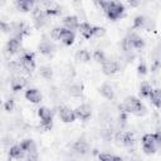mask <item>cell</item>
<instances>
[{"instance_id":"cell-1","label":"cell","mask_w":161,"mask_h":161,"mask_svg":"<svg viewBox=\"0 0 161 161\" xmlns=\"http://www.w3.org/2000/svg\"><path fill=\"white\" fill-rule=\"evenodd\" d=\"M97 4L104 10V13L111 20L121 18L125 11V5L118 1H98Z\"/></svg>"},{"instance_id":"cell-2","label":"cell","mask_w":161,"mask_h":161,"mask_svg":"<svg viewBox=\"0 0 161 161\" xmlns=\"http://www.w3.org/2000/svg\"><path fill=\"white\" fill-rule=\"evenodd\" d=\"M119 108L122 111H125V112H131V113H135L137 116H141V114H143L146 112V108L143 107L142 102L138 98L133 97V96L126 97L123 103L119 106Z\"/></svg>"},{"instance_id":"cell-3","label":"cell","mask_w":161,"mask_h":161,"mask_svg":"<svg viewBox=\"0 0 161 161\" xmlns=\"http://www.w3.org/2000/svg\"><path fill=\"white\" fill-rule=\"evenodd\" d=\"M23 70L26 73H31V70L35 68V60H34V54L30 52H24L19 59Z\"/></svg>"},{"instance_id":"cell-4","label":"cell","mask_w":161,"mask_h":161,"mask_svg":"<svg viewBox=\"0 0 161 161\" xmlns=\"http://www.w3.org/2000/svg\"><path fill=\"white\" fill-rule=\"evenodd\" d=\"M156 137H155V133H146L143 137H142V147H143V151L146 153H153L156 151Z\"/></svg>"},{"instance_id":"cell-5","label":"cell","mask_w":161,"mask_h":161,"mask_svg":"<svg viewBox=\"0 0 161 161\" xmlns=\"http://www.w3.org/2000/svg\"><path fill=\"white\" fill-rule=\"evenodd\" d=\"M38 116L42 119V126L45 130L52 128V111L48 107H40L38 109Z\"/></svg>"},{"instance_id":"cell-6","label":"cell","mask_w":161,"mask_h":161,"mask_svg":"<svg viewBox=\"0 0 161 161\" xmlns=\"http://www.w3.org/2000/svg\"><path fill=\"white\" fill-rule=\"evenodd\" d=\"M118 69H119V65H118V63H117L114 59L106 58V60L102 63V70H103V73L107 74V75L114 74Z\"/></svg>"},{"instance_id":"cell-7","label":"cell","mask_w":161,"mask_h":161,"mask_svg":"<svg viewBox=\"0 0 161 161\" xmlns=\"http://www.w3.org/2000/svg\"><path fill=\"white\" fill-rule=\"evenodd\" d=\"M59 117L63 122H73L75 119V112L73 109H70L67 106H63L59 108Z\"/></svg>"},{"instance_id":"cell-8","label":"cell","mask_w":161,"mask_h":161,"mask_svg":"<svg viewBox=\"0 0 161 161\" xmlns=\"http://www.w3.org/2000/svg\"><path fill=\"white\" fill-rule=\"evenodd\" d=\"M74 112H75V116H77L78 118L86 121V119H88V118L91 117V114H92V108H91L88 104H80V106H78V107L74 109Z\"/></svg>"},{"instance_id":"cell-9","label":"cell","mask_w":161,"mask_h":161,"mask_svg":"<svg viewBox=\"0 0 161 161\" xmlns=\"http://www.w3.org/2000/svg\"><path fill=\"white\" fill-rule=\"evenodd\" d=\"M116 141L121 142L125 146H131L133 145V135L131 132H118L116 135Z\"/></svg>"},{"instance_id":"cell-10","label":"cell","mask_w":161,"mask_h":161,"mask_svg":"<svg viewBox=\"0 0 161 161\" xmlns=\"http://www.w3.org/2000/svg\"><path fill=\"white\" fill-rule=\"evenodd\" d=\"M44 5V11L47 13V15H58L62 13L60 10V6L57 4V3H53V1H45L43 3Z\"/></svg>"},{"instance_id":"cell-11","label":"cell","mask_w":161,"mask_h":161,"mask_svg":"<svg viewBox=\"0 0 161 161\" xmlns=\"http://www.w3.org/2000/svg\"><path fill=\"white\" fill-rule=\"evenodd\" d=\"M25 84H26V80H25V78L21 77V75H14V77L11 78V80H10V87H11V89L15 91V92L23 89Z\"/></svg>"},{"instance_id":"cell-12","label":"cell","mask_w":161,"mask_h":161,"mask_svg":"<svg viewBox=\"0 0 161 161\" xmlns=\"http://www.w3.org/2000/svg\"><path fill=\"white\" fill-rule=\"evenodd\" d=\"M25 98L31 103H39L42 101V94L36 88H29L25 92Z\"/></svg>"},{"instance_id":"cell-13","label":"cell","mask_w":161,"mask_h":161,"mask_svg":"<svg viewBox=\"0 0 161 161\" xmlns=\"http://www.w3.org/2000/svg\"><path fill=\"white\" fill-rule=\"evenodd\" d=\"M21 38H18V36H13V38H10L9 39V42H8V44H6V50H8V53H10V54H14V53H16L19 49H20V40Z\"/></svg>"},{"instance_id":"cell-14","label":"cell","mask_w":161,"mask_h":161,"mask_svg":"<svg viewBox=\"0 0 161 161\" xmlns=\"http://www.w3.org/2000/svg\"><path fill=\"white\" fill-rule=\"evenodd\" d=\"M73 150L77 152V153H80V155H86L88 151H89V145L87 141L84 140H78L73 143Z\"/></svg>"},{"instance_id":"cell-15","label":"cell","mask_w":161,"mask_h":161,"mask_svg":"<svg viewBox=\"0 0 161 161\" xmlns=\"http://www.w3.org/2000/svg\"><path fill=\"white\" fill-rule=\"evenodd\" d=\"M127 38L130 39V42H131L133 49H142V48L145 47V42H143V39H142L138 34H136V33H131V34H128Z\"/></svg>"},{"instance_id":"cell-16","label":"cell","mask_w":161,"mask_h":161,"mask_svg":"<svg viewBox=\"0 0 161 161\" xmlns=\"http://www.w3.org/2000/svg\"><path fill=\"white\" fill-rule=\"evenodd\" d=\"M63 24L65 26V29L68 30H73L75 28H79V23H78V18L74 15H68L63 19Z\"/></svg>"},{"instance_id":"cell-17","label":"cell","mask_w":161,"mask_h":161,"mask_svg":"<svg viewBox=\"0 0 161 161\" xmlns=\"http://www.w3.org/2000/svg\"><path fill=\"white\" fill-rule=\"evenodd\" d=\"M79 33L86 38V39H91L93 36V25H91L89 23H80L79 24Z\"/></svg>"},{"instance_id":"cell-18","label":"cell","mask_w":161,"mask_h":161,"mask_svg":"<svg viewBox=\"0 0 161 161\" xmlns=\"http://www.w3.org/2000/svg\"><path fill=\"white\" fill-rule=\"evenodd\" d=\"M74 38H75V35H74V33H73L72 30L63 29V31H62V35H60V39H59V40H60L64 45H70V44H73Z\"/></svg>"},{"instance_id":"cell-19","label":"cell","mask_w":161,"mask_h":161,"mask_svg":"<svg viewBox=\"0 0 161 161\" xmlns=\"http://www.w3.org/2000/svg\"><path fill=\"white\" fill-rule=\"evenodd\" d=\"M38 49H39V52H40L42 54L49 55V54H52V53L54 52L55 47H54L53 43H50V42H48V40H43L42 43H39Z\"/></svg>"},{"instance_id":"cell-20","label":"cell","mask_w":161,"mask_h":161,"mask_svg":"<svg viewBox=\"0 0 161 161\" xmlns=\"http://www.w3.org/2000/svg\"><path fill=\"white\" fill-rule=\"evenodd\" d=\"M99 92H101V94H102L104 98H107V99H113V97H114L113 87H112L109 83H104V84L99 88Z\"/></svg>"},{"instance_id":"cell-21","label":"cell","mask_w":161,"mask_h":161,"mask_svg":"<svg viewBox=\"0 0 161 161\" xmlns=\"http://www.w3.org/2000/svg\"><path fill=\"white\" fill-rule=\"evenodd\" d=\"M148 98L151 99V102H152L153 106H156L157 108H160V107H161V88H155V89H152L151 96H150Z\"/></svg>"},{"instance_id":"cell-22","label":"cell","mask_w":161,"mask_h":161,"mask_svg":"<svg viewBox=\"0 0 161 161\" xmlns=\"http://www.w3.org/2000/svg\"><path fill=\"white\" fill-rule=\"evenodd\" d=\"M9 156L11 158H16L18 160V158L24 157L25 156V152L21 150V147L19 145H15V146H13V147L9 148Z\"/></svg>"},{"instance_id":"cell-23","label":"cell","mask_w":161,"mask_h":161,"mask_svg":"<svg viewBox=\"0 0 161 161\" xmlns=\"http://www.w3.org/2000/svg\"><path fill=\"white\" fill-rule=\"evenodd\" d=\"M16 6L21 11H30V10H33L34 3L31 0H19V1H16Z\"/></svg>"},{"instance_id":"cell-24","label":"cell","mask_w":161,"mask_h":161,"mask_svg":"<svg viewBox=\"0 0 161 161\" xmlns=\"http://www.w3.org/2000/svg\"><path fill=\"white\" fill-rule=\"evenodd\" d=\"M91 59V54L86 49H80L75 53V60L79 63H87Z\"/></svg>"},{"instance_id":"cell-25","label":"cell","mask_w":161,"mask_h":161,"mask_svg":"<svg viewBox=\"0 0 161 161\" xmlns=\"http://www.w3.org/2000/svg\"><path fill=\"white\" fill-rule=\"evenodd\" d=\"M68 92L72 97H80L83 94V86L82 84H72L68 88Z\"/></svg>"},{"instance_id":"cell-26","label":"cell","mask_w":161,"mask_h":161,"mask_svg":"<svg viewBox=\"0 0 161 161\" xmlns=\"http://www.w3.org/2000/svg\"><path fill=\"white\" fill-rule=\"evenodd\" d=\"M146 20L147 18L145 15H137L135 19H133V28L135 29H145V25H146Z\"/></svg>"},{"instance_id":"cell-27","label":"cell","mask_w":161,"mask_h":161,"mask_svg":"<svg viewBox=\"0 0 161 161\" xmlns=\"http://www.w3.org/2000/svg\"><path fill=\"white\" fill-rule=\"evenodd\" d=\"M98 158H99V161H122L119 156H116V155H112V153H107V152L99 153Z\"/></svg>"},{"instance_id":"cell-28","label":"cell","mask_w":161,"mask_h":161,"mask_svg":"<svg viewBox=\"0 0 161 161\" xmlns=\"http://www.w3.org/2000/svg\"><path fill=\"white\" fill-rule=\"evenodd\" d=\"M39 74L45 79H50L53 77V69L48 65H43L39 68Z\"/></svg>"},{"instance_id":"cell-29","label":"cell","mask_w":161,"mask_h":161,"mask_svg":"<svg viewBox=\"0 0 161 161\" xmlns=\"http://www.w3.org/2000/svg\"><path fill=\"white\" fill-rule=\"evenodd\" d=\"M151 92H152V87L151 84L148 83H143L141 87H140V94L142 97H150L151 96Z\"/></svg>"},{"instance_id":"cell-30","label":"cell","mask_w":161,"mask_h":161,"mask_svg":"<svg viewBox=\"0 0 161 161\" xmlns=\"http://www.w3.org/2000/svg\"><path fill=\"white\" fill-rule=\"evenodd\" d=\"M93 59L97 62V63H103L104 60H106V55H104V53L102 52V50H96L94 53H93Z\"/></svg>"},{"instance_id":"cell-31","label":"cell","mask_w":161,"mask_h":161,"mask_svg":"<svg viewBox=\"0 0 161 161\" xmlns=\"http://www.w3.org/2000/svg\"><path fill=\"white\" fill-rule=\"evenodd\" d=\"M106 34V29L102 26H93V36H103Z\"/></svg>"},{"instance_id":"cell-32","label":"cell","mask_w":161,"mask_h":161,"mask_svg":"<svg viewBox=\"0 0 161 161\" xmlns=\"http://www.w3.org/2000/svg\"><path fill=\"white\" fill-rule=\"evenodd\" d=\"M62 31H63V28H54L53 30H52V33H50V35H52V38L53 39H55V40H59L60 39V35H62Z\"/></svg>"},{"instance_id":"cell-33","label":"cell","mask_w":161,"mask_h":161,"mask_svg":"<svg viewBox=\"0 0 161 161\" xmlns=\"http://www.w3.org/2000/svg\"><path fill=\"white\" fill-rule=\"evenodd\" d=\"M137 70H138V74H141V75L146 74V72H147V67H146L145 62H140V64H138V68H137Z\"/></svg>"},{"instance_id":"cell-34","label":"cell","mask_w":161,"mask_h":161,"mask_svg":"<svg viewBox=\"0 0 161 161\" xmlns=\"http://www.w3.org/2000/svg\"><path fill=\"white\" fill-rule=\"evenodd\" d=\"M4 108H5V111H8V112L13 111V109H14V101H13V99H8V101L5 102V104H4Z\"/></svg>"},{"instance_id":"cell-35","label":"cell","mask_w":161,"mask_h":161,"mask_svg":"<svg viewBox=\"0 0 161 161\" xmlns=\"http://www.w3.org/2000/svg\"><path fill=\"white\" fill-rule=\"evenodd\" d=\"M155 28V23H153V20L152 19H150V18H147V20H146V25H145V29L146 30H152Z\"/></svg>"},{"instance_id":"cell-36","label":"cell","mask_w":161,"mask_h":161,"mask_svg":"<svg viewBox=\"0 0 161 161\" xmlns=\"http://www.w3.org/2000/svg\"><path fill=\"white\" fill-rule=\"evenodd\" d=\"M155 137H156V142H157V145L161 147V131H157V132L155 133Z\"/></svg>"},{"instance_id":"cell-37","label":"cell","mask_w":161,"mask_h":161,"mask_svg":"<svg viewBox=\"0 0 161 161\" xmlns=\"http://www.w3.org/2000/svg\"><path fill=\"white\" fill-rule=\"evenodd\" d=\"M128 4H130L131 6H137L140 3H138V1H133V0H128Z\"/></svg>"},{"instance_id":"cell-38","label":"cell","mask_w":161,"mask_h":161,"mask_svg":"<svg viewBox=\"0 0 161 161\" xmlns=\"http://www.w3.org/2000/svg\"><path fill=\"white\" fill-rule=\"evenodd\" d=\"M28 161H36V160H30V158H28Z\"/></svg>"}]
</instances>
